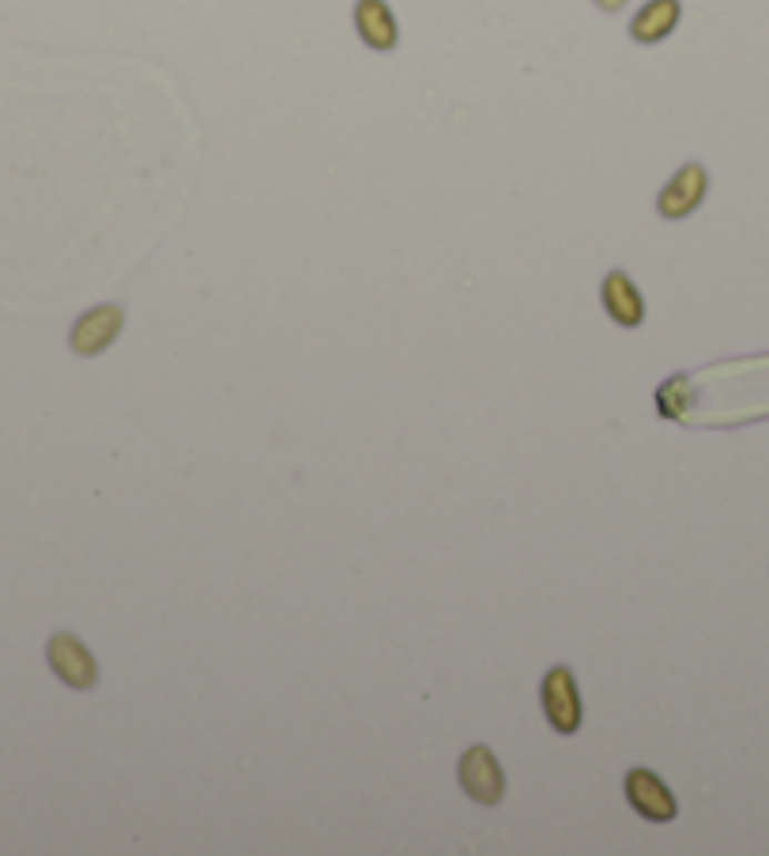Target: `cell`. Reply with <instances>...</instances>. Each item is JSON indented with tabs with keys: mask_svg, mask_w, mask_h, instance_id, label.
I'll use <instances>...</instances> for the list:
<instances>
[{
	"mask_svg": "<svg viewBox=\"0 0 769 856\" xmlns=\"http://www.w3.org/2000/svg\"><path fill=\"white\" fill-rule=\"evenodd\" d=\"M45 661H50L57 679L72 691H91L94 683H99V664H94V656L88 653V645L69 631L53 634L50 645H45Z\"/></svg>",
	"mask_w": 769,
	"mask_h": 856,
	"instance_id": "2",
	"label": "cell"
},
{
	"mask_svg": "<svg viewBox=\"0 0 769 856\" xmlns=\"http://www.w3.org/2000/svg\"><path fill=\"white\" fill-rule=\"evenodd\" d=\"M676 23H679V0H652V4H645L638 12L630 31L638 42H660L664 34H671Z\"/></svg>",
	"mask_w": 769,
	"mask_h": 856,
	"instance_id": "8",
	"label": "cell"
},
{
	"mask_svg": "<svg viewBox=\"0 0 769 856\" xmlns=\"http://www.w3.org/2000/svg\"><path fill=\"white\" fill-rule=\"evenodd\" d=\"M457 777H461V788L468 800H476L479 807H495L502 804L506 796V774H502L498 758L490 755V747H468L457 763Z\"/></svg>",
	"mask_w": 769,
	"mask_h": 856,
	"instance_id": "1",
	"label": "cell"
},
{
	"mask_svg": "<svg viewBox=\"0 0 769 856\" xmlns=\"http://www.w3.org/2000/svg\"><path fill=\"white\" fill-rule=\"evenodd\" d=\"M355 19H358V34L366 38V46H374V50H393L396 23L382 0H363Z\"/></svg>",
	"mask_w": 769,
	"mask_h": 856,
	"instance_id": "9",
	"label": "cell"
},
{
	"mask_svg": "<svg viewBox=\"0 0 769 856\" xmlns=\"http://www.w3.org/2000/svg\"><path fill=\"white\" fill-rule=\"evenodd\" d=\"M121 329H125V310L121 306H94L72 325L69 348L83 359L102 355V351L121 336Z\"/></svg>",
	"mask_w": 769,
	"mask_h": 856,
	"instance_id": "5",
	"label": "cell"
},
{
	"mask_svg": "<svg viewBox=\"0 0 769 856\" xmlns=\"http://www.w3.org/2000/svg\"><path fill=\"white\" fill-rule=\"evenodd\" d=\"M623 793L634 812L649 823H671L679 815V804H676V796H671V788L664 785L652 769H630L623 782Z\"/></svg>",
	"mask_w": 769,
	"mask_h": 856,
	"instance_id": "4",
	"label": "cell"
},
{
	"mask_svg": "<svg viewBox=\"0 0 769 856\" xmlns=\"http://www.w3.org/2000/svg\"><path fill=\"white\" fill-rule=\"evenodd\" d=\"M600 294H604V310H607V318H611L615 325H623V329H638L641 321H645V302H641L638 288H634V283L626 280V272H607V280H604Z\"/></svg>",
	"mask_w": 769,
	"mask_h": 856,
	"instance_id": "7",
	"label": "cell"
},
{
	"mask_svg": "<svg viewBox=\"0 0 769 856\" xmlns=\"http://www.w3.org/2000/svg\"><path fill=\"white\" fill-rule=\"evenodd\" d=\"M539 702L550 721V728L574 736L581 728V694H577V679L569 668H550L539 683Z\"/></svg>",
	"mask_w": 769,
	"mask_h": 856,
	"instance_id": "3",
	"label": "cell"
},
{
	"mask_svg": "<svg viewBox=\"0 0 769 856\" xmlns=\"http://www.w3.org/2000/svg\"><path fill=\"white\" fill-rule=\"evenodd\" d=\"M701 197H706V170H701L698 163H690V167H682L679 174L668 182V189L660 193L657 212L664 219H682L701 204Z\"/></svg>",
	"mask_w": 769,
	"mask_h": 856,
	"instance_id": "6",
	"label": "cell"
}]
</instances>
